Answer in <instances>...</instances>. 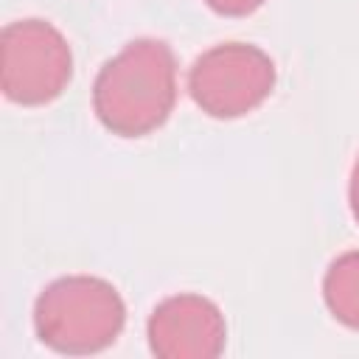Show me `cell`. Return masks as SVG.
Returning <instances> with one entry per match:
<instances>
[{
  "mask_svg": "<svg viewBox=\"0 0 359 359\" xmlns=\"http://www.w3.org/2000/svg\"><path fill=\"white\" fill-rule=\"evenodd\" d=\"M177 101V62L163 39H135L95 76L93 109L121 137H143L163 126Z\"/></svg>",
  "mask_w": 359,
  "mask_h": 359,
  "instance_id": "cell-1",
  "label": "cell"
},
{
  "mask_svg": "<svg viewBox=\"0 0 359 359\" xmlns=\"http://www.w3.org/2000/svg\"><path fill=\"white\" fill-rule=\"evenodd\" d=\"M126 323L118 289L95 275H65L48 283L34 303V331L42 345L67 356L109 348Z\"/></svg>",
  "mask_w": 359,
  "mask_h": 359,
  "instance_id": "cell-2",
  "label": "cell"
},
{
  "mask_svg": "<svg viewBox=\"0 0 359 359\" xmlns=\"http://www.w3.org/2000/svg\"><path fill=\"white\" fill-rule=\"evenodd\" d=\"M73 76L65 34L45 20H17L0 36V87L8 101L42 107L62 95Z\"/></svg>",
  "mask_w": 359,
  "mask_h": 359,
  "instance_id": "cell-3",
  "label": "cell"
},
{
  "mask_svg": "<svg viewBox=\"0 0 359 359\" xmlns=\"http://www.w3.org/2000/svg\"><path fill=\"white\" fill-rule=\"evenodd\" d=\"M275 90V62L255 45L222 42L199 53L188 70V93L210 118H241Z\"/></svg>",
  "mask_w": 359,
  "mask_h": 359,
  "instance_id": "cell-4",
  "label": "cell"
},
{
  "mask_svg": "<svg viewBox=\"0 0 359 359\" xmlns=\"http://www.w3.org/2000/svg\"><path fill=\"white\" fill-rule=\"evenodd\" d=\"M146 337L151 353L160 359H216L224 351L227 325L213 300L182 292L154 306Z\"/></svg>",
  "mask_w": 359,
  "mask_h": 359,
  "instance_id": "cell-5",
  "label": "cell"
},
{
  "mask_svg": "<svg viewBox=\"0 0 359 359\" xmlns=\"http://www.w3.org/2000/svg\"><path fill=\"white\" fill-rule=\"evenodd\" d=\"M323 300L337 323L359 331V250H348L328 264Z\"/></svg>",
  "mask_w": 359,
  "mask_h": 359,
  "instance_id": "cell-6",
  "label": "cell"
},
{
  "mask_svg": "<svg viewBox=\"0 0 359 359\" xmlns=\"http://www.w3.org/2000/svg\"><path fill=\"white\" fill-rule=\"evenodd\" d=\"M222 17H247L264 6V0H205Z\"/></svg>",
  "mask_w": 359,
  "mask_h": 359,
  "instance_id": "cell-7",
  "label": "cell"
},
{
  "mask_svg": "<svg viewBox=\"0 0 359 359\" xmlns=\"http://www.w3.org/2000/svg\"><path fill=\"white\" fill-rule=\"evenodd\" d=\"M348 199H351V213L359 222V157L351 168V185H348Z\"/></svg>",
  "mask_w": 359,
  "mask_h": 359,
  "instance_id": "cell-8",
  "label": "cell"
}]
</instances>
